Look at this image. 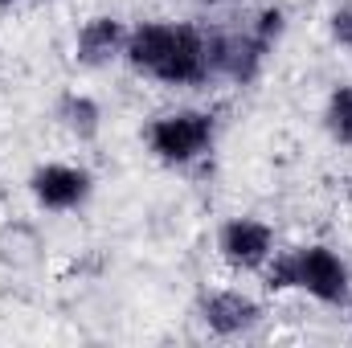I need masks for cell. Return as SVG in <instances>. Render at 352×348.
<instances>
[{"label": "cell", "mask_w": 352, "mask_h": 348, "mask_svg": "<svg viewBox=\"0 0 352 348\" xmlns=\"http://www.w3.org/2000/svg\"><path fill=\"white\" fill-rule=\"evenodd\" d=\"M250 33L274 50V45L283 41V33H287V8H283V4H263V8L250 17Z\"/></svg>", "instance_id": "8fae6325"}, {"label": "cell", "mask_w": 352, "mask_h": 348, "mask_svg": "<svg viewBox=\"0 0 352 348\" xmlns=\"http://www.w3.org/2000/svg\"><path fill=\"white\" fill-rule=\"evenodd\" d=\"M16 4H21V0H0V8H16Z\"/></svg>", "instance_id": "4fadbf2b"}, {"label": "cell", "mask_w": 352, "mask_h": 348, "mask_svg": "<svg viewBox=\"0 0 352 348\" xmlns=\"http://www.w3.org/2000/svg\"><path fill=\"white\" fill-rule=\"evenodd\" d=\"M148 152L168 164V168H188L197 160H205L217 144V115L201 111V107H180V111H164L148 123L144 131Z\"/></svg>", "instance_id": "3957f363"}, {"label": "cell", "mask_w": 352, "mask_h": 348, "mask_svg": "<svg viewBox=\"0 0 352 348\" xmlns=\"http://www.w3.org/2000/svg\"><path fill=\"white\" fill-rule=\"evenodd\" d=\"M324 131L340 148H352V83L332 87L328 102H324Z\"/></svg>", "instance_id": "30bf717a"}, {"label": "cell", "mask_w": 352, "mask_h": 348, "mask_svg": "<svg viewBox=\"0 0 352 348\" xmlns=\"http://www.w3.org/2000/svg\"><path fill=\"white\" fill-rule=\"evenodd\" d=\"M197 320L221 336V340H234V336H246L263 324V303L250 299L246 291L238 287H213V291H201L197 299Z\"/></svg>", "instance_id": "5b68a950"}, {"label": "cell", "mask_w": 352, "mask_h": 348, "mask_svg": "<svg viewBox=\"0 0 352 348\" xmlns=\"http://www.w3.org/2000/svg\"><path fill=\"white\" fill-rule=\"evenodd\" d=\"M274 226L263 217H230L221 230H217V254L226 266L250 274V270H263L270 254H274Z\"/></svg>", "instance_id": "8992f818"}, {"label": "cell", "mask_w": 352, "mask_h": 348, "mask_svg": "<svg viewBox=\"0 0 352 348\" xmlns=\"http://www.w3.org/2000/svg\"><path fill=\"white\" fill-rule=\"evenodd\" d=\"M328 33H332V41H336L340 50H352V4L332 8V17H328Z\"/></svg>", "instance_id": "7c38bea8"}, {"label": "cell", "mask_w": 352, "mask_h": 348, "mask_svg": "<svg viewBox=\"0 0 352 348\" xmlns=\"http://www.w3.org/2000/svg\"><path fill=\"white\" fill-rule=\"evenodd\" d=\"M263 283L274 295L303 291L307 299H316L324 307H349L352 299L349 262L324 242H307V246H295V250H274L270 262L263 266Z\"/></svg>", "instance_id": "7a4b0ae2"}, {"label": "cell", "mask_w": 352, "mask_h": 348, "mask_svg": "<svg viewBox=\"0 0 352 348\" xmlns=\"http://www.w3.org/2000/svg\"><path fill=\"white\" fill-rule=\"evenodd\" d=\"M29 193H33V201H37L41 209H50V213H74V209H82L90 201L94 176H90L87 168H78V164H62V160L37 164L33 176H29Z\"/></svg>", "instance_id": "52a82bcc"}, {"label": "cell", "mask_w": 352, "mask_h": 348, "mask_svg": "<svg viewBox=\"0 0 352 348\" xmlns=\"http://www.w3.org/2000/svg\"><path fill=\"white\" fill-rule=\"evenodd\" d=\"M270 54L274 50L250 33V25L246 29H213L209 33V74L226 78L234 87L258 83L266 62H270Z\"/></svg>", "instance_id": "277c9868"}, {"label": "cell", "mask_w": 352, "mask_h": 348, "mask_svg": "<svg viewBox=\"0 0 352 348\" xmlns=\"http://www.w3.org/2000/svg\"><path fill=\"white\" fill-rule=\"evenodd\" d=\"M58 123L78 140V144H87L94 140L98 131H102V107L82 94V90H66L62 98H58Z\"/></svg>", "instance_id": "9c48e42d"}, {"label": "cell", "mask_w": 352, "mask_h": 348, "mask_svg": "<svg viewBox=\"0 0 352 348\" xmlns=\"http://www.w3.org/2000/svg\"><path fill=\"white\" fill-rule=\"evenodd\" d=\"M349 312H352V299H349ZM349 320H352V316H349Z\"/></svg>", "instance_id": "5bb4252c"}, {"label": "cell", "mask_w": 352, "mask_h": 348, "mask_svg": "<svg viewBox=\"0 0 352 348\" xmlns=\"http://www.w3.org/2000/svg\"><path fill=\"white\" fill-rule=\"evenodd\" d=\"M123 62L160 87H205L209 74V33L188 21H140L127 33Z\"/></svg>", "instance_id": "6da1fadb"}, {"label": "cell", "mask_w": 352, "mask_h": 348, "mask_svg": "<svg viewBox=\"0 0 352 348\" xmlns=\"http://www.w3.org/2000/svg\"><path fill=\"white\" fill-rule=\"evenodd\" d=\"M127 25L119 21V17H90L87 25L78 29V37H74V62L78 66H87V70H107L111 62H119L123 58V50H127Z\"/></svg>", "instance_id": "ba28073f"}, {"label": "cell", "mask_w": 352, "mask_h": 348, "mask_svg": "<svg viewBox=\"0 0 352 348\" xmlns=\"http://www.w3.org/2000/svg\"><path fill=\"white\" fill-rule=\"evenodd\" d=\"M209 4H221V0H209Z\"/></svg>", "instance_id": "9a60e30c"}]
</instances>
